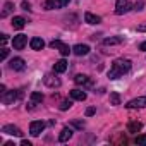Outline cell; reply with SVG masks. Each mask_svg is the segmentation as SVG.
Segmentation results:
<instances>
[{
    "mask_svg": "<svg viewBox=\"0 0 146 146\" xmlns=\"http://www.w3.org/2000/svg\"><path fill=\"white\" fill-rule=\"evenodd\" d=\"M137 29H139V31H146V26H139Z\"/></svg>",
    "mask_w": 146,
    "mask_h": 146,
    "instance_id": "obj_33",
    "label": "cell"
},
{
    "mask_svg": "<svg viewBox=\"0 0 146 146\" xmlns=\"http://www.w3.org/2000/svg\"><path fill=\"white\" fill-rule=\"evenodd\" d=\"M7 55H9V50H7V48H2V55H0V60H5Z\"/></svg>",
    "mask_w": 146,
    "mask_h": 146,
    "instance_id": "obj_28",
    "label": "cell"
},
{
    "mask_svg": "<svg viewBox=\"0 0 146 146\" xmlns=\"http://www.w3.org/2000/svg\"><path fill=\"white\" fill-rule=\"evenodd\" d=\"M43 129H45V122H41V120H33L31 125H29V134H31V136H40V134L43 132Z\"/></svg>",
    "mask_w": 146,
    "mask_h": 146,
    "instance_id": "obj_5",
    "label": "cell"
},
{
    "mask_svg": "<svg viewBox=\"0 0 146 146\" xmlns=\"http://www.w3.org/2000/svg\"><path fill=\"white\" fill-rule=\"evenodd\" d=\"M16 98H17V93H16V91H9V93L5 91L4 96H2V102H4L5 105H11L12 102H16Z\"/></svg>",
    "mask_w": 146,
    "mask_h": 146,
    "instance_id": "obj_15",
    "label": "cell"
},
{
    "mask_svg": "<svg viewBox=\"0 0 146 146\" xmlns=\"http://www.w3.org/2000/svg\"><path fill=\"white\" fill-rule=\"evenodd\" d=\"M12 11H14V4H12V2H7V4L4 5V12H2V17H7V16L12 12Z\"/></svg>",
    "mask_w": 146,
    "mask_h": 146,
    "instance_id": "obj_22",
    "label": "cell"
},
{
    "mask_svg": "<svg viewBox=\"0 0 146 146\" xmlns=\"http://www.w3.org/2000/svg\"><path fill=\"white\" fill-rule=\"evenodd\" d=\"M72 52H74L78 57H83V55H88V52H90V46L88 45H76L74 48H72Z\"/></svg>",
    "mask_w": 146,
    "mask_h": 146,
    "instance_id": "obj_13",
    "label": "cell"
},
{
    "mask_svg": "<svg viewBox=\"0 0 146 146\" xmlns=\"http://www.w3.org/2000/svg\"><path fill=\"white\" fill-rule=\"evenodd\" d=\"M72 107V102L70 100H64L62 103H60V110H67V108H70Z\"/></svg>",
    "mask_w": 146,
    "mask_h": 146,
    "instance_id": "obj_25",
    "label": "cell"
},
{
    "mask_svg": "<svg viewBox=\"0 0 146 146\" xmlns=\"http://www.w3.org/2000/svg\"><path fill=\"white\" fill-rule=\"evenodd\" d=\"M110 103L112 105H120V95L119 93H110Z\"/></svg>",
    "mask_w": 146,
    "mask_h": 146,
    "instance_id": "obj_24",
    "label": "cell"
},
{
    "mask_svg": "<svg viewBox=\"0 0 146 146\" xmlns=\"http://www.w3.org/2000/svg\"><path fill=\"white\" fill-rule=\"evenodd\" d=\"M31 102H33V103H40V102H43V95L38 93V91L31 93Z\"/></svg>",
    "mask_w": 146,
    "mask_h": 146,
    "instance_id": "obj_23",
    "label": "cell"
},
{
    "mask_svg": "<svg viewBox=\"0 0 146 146\" xmlns=\"http://www.w3.org/2000/svg\"><path fill=\"white\" fill-rule=\"evenodd\" d=\"M125 107L127 108H144L146 107V96H137V98L131 100Z\"/></svg>",
    "mask_w": 146,
    "mask_h": 146,
    "instance_id": "obj_7",
    "label": "cell"
},
{
    "mask_svg": "<svg viewBox=\"0 0 146 146\" xmlns=\"http://www.w3.org/2000/svg\"><path fill=\"white\" fill-rule=\"evenodd\" d=\"M124 41V36H110L103 40V45H119Z\"/></svg>",
    "mask_w": 146,
    "mask_h": 146,
    "instance_id": "obj_18",
    "label": "cell"
},
{
    "mask_svg": "<svg viewBox=\"0 0 146 146\" xmlns=\"http://www.w3.org/2000/svg\"><path fill=\"white\" fill-rule=\"evenodd\" d=\"M136 143H137V144H146V134L137 136V137H136Z\"/></svg>",
    "mask_w": 146,
    "mask_h": 146,
    "instance_id": "obj_26",
    "label": "cell"
},
{
    "mask_svg": "<svg viewBox=\"0 0 146 146\" xmlns=\"http://www.w3.org/2000/svg\"><path fill=\"white\" fill-rule=\"evenodd\" d=\"M53 70L57 72V74H62V72H65V70H67V62H65L64 58L57 60V62L53 64Z\"/></svg>",
    "mask_w": 146,
    "mask_h": 146,
    "instance_id": "obj_12",
    "label": "cell"
},
{
    "mask_svg": "<svg viewBox=\"0 0 146 146\" xmlns=\"http://www.w3.org/2000/svg\"><path fill=\"white\" fill-rule=\"evenodd\" d=\"M24 26H26V19H24V17L16 16V17L12 19V28H14V29H23Z\"/></svg>",
    "mask_w": 146,
    "mask_h": 146,
    "instance_id": "obj_17",
    "label": "cell"
},
{
    "mask_svg": "<svg viewBox=\"0 0 146 146\" xmlns=\"http://www.w3.org/2000/svg\"><path fill=\"white\" fill-rule=\"evenodd\" d=\"M21 144H23V146H31V143H29V141H28V139H24V141H23V143H21Z\"/></svg>",
    "mask_w": 146,
    "mask_h": 146,
    "instance_id": "obj_32",
    "label": "cell"
},
{
    "mask_svg": "<svg viewBox=\"0 0 146 146\" xmlns=\"http://www.w3.org/2000/svg\"><path fill=\"white\" fill-rule=\"evenodd\" d=\"M131 70V60L127 58H117L112 67H110V72H108V78L110 79H119L122 78L124 74H127V72Z\"/></svg>",
    "mask_w": 146,
    "mask_h": 146,
    "instance_id": "obj_1",
    "label": "cell"
},
{
    "mask_svg": "<svg viewBox=\"0 0 146 146\" xmlns=\"http://www.w3.org/2000/svg\"><path fill=\"white\" fill-rule=\"evenodd\" d=\"M23 9H24V11H29V9H31V5H29L28 2H23Z\"/></svg>",
    "mask_w": 146,
    "mask_h": 146,
    "instance_id": "obj_30",
    "label": "cell"
},
{
    "mask_svg": "<svg viewBox=\"0 0 146 146\" xmlns=\"http://www.w3.org/2000/svg\"><path fill=\"white\" fill-rule=\"evenodd\" d=\"M72 137V129L70 127H64L62 131H60V134H58V141L60 143H65V141H69Z\"/></svg>",
    "mask_w": 146,
    "mask_h": 146,
    "instance_id": "obj_11",
    "label": "cell"
},
{
    "mask_svg": "<svg viewBox=\"0 0 146 146\" xmlns=\"http://www.w3.org/2000/svg\"><path fill=\"white\" fill-rule=\"evenodd\" d=\"M72 125L78 127V129H83V127H84V122H81V120H74V122H72Z\"/></svg>",
    "mask_w": 146,
    "mask_h": 146,
    "instance_id": "obj_27",
    "label": "cell"
},
{
    "mask_svg": "<svg viewBox=\"0 0 146 146\" xmlns=\"http://www.w3.org/2000/svg\"><path fill=\"white\" fill-rule=\"evenodd\" d=\"M70 98L72 100H78V102H84L86 100V93L83 90H72L70 91Z\"/></svg>",
    "mask_w": 146,
    "mask_h": 146,
    "instance_id": "obj_14",
    "label": "cell"
},
{
    "mask_svg": "<svg viewBox=\"0 0 146 146\" xmlns=\"http://www.w3.org/2000/svg\"><path fill=\"white\" fill-rule=\"evenodd\" d=\"M2 132H5V134H9V136H23L21 129H19V127H16V125H12V124L4 125V127H2Z\"/></svg>",
    "mask_w": 146,
    "mask_h": 146,
    "instance_id": "obj_8",
    "label": "cell"
},
{
    "mask_svg": "<svg viewBox=\"0 0 146 146\" xmlns=\"http://www.w3.org/2000/svg\"><path fill=\"white\" fill-rule=\"evenodd\" d=\"M50 46H52V48H57V50H58V52H60V53H62L64 57H65V55H69V53L72 52V50L69 48V45H65V43H62L60 40H53V41L50 43Z\"/></svg>",
    "mask_w": 146,
    "mask_h": 146,
    "instance_id": "obj_4",
    "label": "cell"
},
{
    "mask_svg": "<svg viewBox=\"0 0 146 146\" xmlns=\"http://www.w3.org/2000/svg\"><path fill=\"white\" fill-rule=\"evenodd\" d=\"M93 113H95V108H93V107H90V108L86 110V115L90 117V115H93Z\"/></svg>",
    "mask_w": 146,
    "mask_h": 146,
    "instance_id": "obj_29",
    "label": "cell"
},
{
    "mask_svg": "<svg viewBox=\"0 0 146 146\" xmlns=\"http://www.w3.org/2000/svg\"><path fill=\"white\" fill-rule=\"evenodd\" d=\"M139 50H144V52H146V41H143V43L139 45Z\"/></svg>",
    "mask_w": 146,
    "mask_h": 146,
    "instance_id": "obj_31",
    "label": "cell"
},
{
    "mask_svg": "<svg viewBox=\"0 0 146 146\" xmlns=\"http://www.w3.org/2000/svg\"><path fill=\"white\" fill-rule=\"evenodd\" d=\"M70 0H46L45 2V9L46 11H52V9H62L65 5H69Z\"/></svg>",
    "mask_w": 146,
    "mask_h": 146,
    "instance_id": "obj_2",
    "label": "cell"
},
{
    "mask_svg": "<svg viewBox=\"0 0 146 146\" xmlns=\"http://www.w3.org/2000/svg\"><path fill=\"white\" fill-rule=\"evenodd\" d=\"M9 65H11V69H14V70H24V67H26V64H24V60H23L21 57L12 58Z\"/></svg>",
    "mask_w": 146,
    "mask_h": 146,
    "instance_id": "obj_9",
    "label": "cell"
},
{
    "mask_svg": "<svg viewBox=\"0 0 146 146\" xmlns=\"http://www.w3.org/2000/svg\"><path fill=\"white\" fill-rule=\"evenodd\" d=\"M74 81H76V84H86V86H91V79H90L88 76H84V74H78V76L74 78Z\"/></svg>",
    "mask_w": 146,
    "mask_h": 146,
    "instance_id": "obj_20",
    "label": "cell"
},
{
    "mask_svg": "<svg viewBox=\"0 0 146 146\" xmlns=\"http://www.w3.org/2000/svg\"><path fill=\"white\" fill-rule=\"evenodd\" d=\"M45 84H46L48 88H58V86H60V79H58V78H53L52 74H46V76H45Z\"/></svg>",
    "mask_w": 146,
    "mask_h": 146,
    "instance_id": "obj_10",
    "label": "cell"
},
{
    "mask_svg": "<svg viewBox=\"0 0 146 146\" xmlns=\"http://www.w3.org/2000/svg\"><path fill=\"white\" fill-rule=\"evenodd\" d=\"M129 9H131V2H129V0H117V4H115V14L117 16L125 14Z\"/></svg>",
    "mask_w": 146,
    "mask_h": 146,
    "instance_id": "obj_3",
    "label": "cell"
},
{
    "mask_svg": "<svg viewBox=\"0 0 146 146\" xmlns=\"http://www.w3.org/2000/svg\"><path fill=\"white\" fill-rule=\"evenodd\" d=\"M84 21H86L88 24H98V23H102V17H100V16H95V14H91V12H86V14H84Z\"/></svg>",
    "mask_w": 146,
    "mask_h": 146,
    "instance_id": "obj_16",
    "label": "cell"
},
{
    "mask_svg": "<svg viewBox=\"0 0 146 146\" xmlns=\"http://www.w3.org/2000/svg\"><path fill=\"white\" fill-rule=\"evenodd\" d=\"M26 43H28V36H26V35H17V36H14V40H12V45H14L16 50H23V48L26 46Z\"/></svg>",
    "mask_w": 146,
    "mask_h": 146,
    "instance_id": "obj_6",
    "label": "cell"
},
{
    "mask_svg": "<svg viewBox=\"0 0 146 146\" xmlns=\"http://www.w3.org/2000/svg\"><path fill=\"white\" fill-rule=\"evenodd\" d=\"M141 129H143V124L137 122V120H131L129 125H127V131H129V132H139Z\"/></svg>",
    "mask_w": 146,
    "mask_h": 146,
    "instance_id": "obj_21",
    "label": "cell"
},
{
    "mask_svg": "<svg viewBox=\"0 0 146 146\" xmlns=\"http://www.w3.org/2000/svg\"><path fill=\"white\" fill-rule=\"evenodd\" d=\"M29 46H31L33 50H41V48L45 46V41H43L41 38H33V40L29 41Z\"/></svg>",
    "mask_w": 146,
    "mask_h": 146,
    "instance_id": "obj_19",
    "label": "cell"
}]
</instances>
